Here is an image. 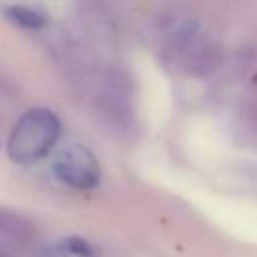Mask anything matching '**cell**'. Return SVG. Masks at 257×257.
<instances>
[{"mask_svg": "<svg viewBox=\"0 0 257 257\" xmlns=\"http://www.w3.org/2000/svg\"><path fill=\"white\" fill-rule=\"evenodd\" d=\"M60 137V120L48 108H30L12 126L8 157L18 165H30L46 157Z\"/></svg>", "mask_w": 257, "mask_h": 257, "instance_id": "cell-1", "label": "cell"}, {"mask_svg": "<svg viewBox=\"0 0 257 257\" xmlns=\"http://www.w3.org/2000/svg\"><path fill=\"white\" fill-rule=\"evenodd\" d=\"M163 42L169 56L191 74H207L219 62V50L211 44L195 20H173L163 28Z\"/></svg>", "mask_w": 257, "mask_h": 257, "instance_id": "cell-2", "label": "cell"}, {"mask_svg": "<svg viewBox=\"0 0 257 257\" xmlns=\"http://www.w3.org/2000/svg\"><path fill=\"white\" fill-rule=\"evenodd\" d=\"M52 171L64 185L90 191L100 181V165L96 157L80 143H66L52 161Z\"/></svg>", "mask_w": 257, "mask_h": 257, "instance_id": "cell-3", "label": "cell"}, {"mask_svg": "<svg viewBox=\"0 0 257 257\" xmlns=\"http://www.w3.org/2000/svg\"><path fill=\"white\" fill-rule=\"evenodd\" d=\"M8 16H10L14 22H18L20 26L32 28V30L42 28L44 22H46L40 12H36V10H32V8H26V6H12V8H8Z\"/></svg>", "mask_w": 257, "mask_h": 257, "instance_id": "cell-4", "label": "cell"}, {"mask_svg": "<svg viewBox=\"0 0 257 257\" xmlns=\"http://www.w3.org/2000/svg\"><path fill=\"white\" fill-rule=\"evenodd\" d=\"M0 257H4V255H2V251H0Z\"/></svg>", "mask_w": 257, "mask_h": 257, "instance_id": "cell-5", "label": "cell"}]
</instances>
